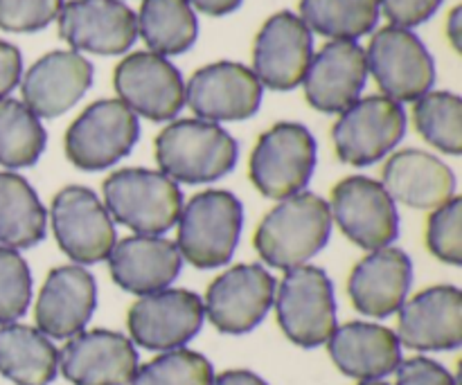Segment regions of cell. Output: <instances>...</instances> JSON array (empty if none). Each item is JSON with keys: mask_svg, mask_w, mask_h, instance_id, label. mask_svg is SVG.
<instances>
[{"mask_svg": "<svg viewBox=\"0 0 462 385\" xmlns=\"http://www.w3.org/2000/svg\"><path fill=\"white\" fill-rule=\"evenodd\" d=\"M332 234V215L325 198L298 192L282 198L257 225L253 246L273 269L291 270L320 252Z\"/></svg>", "mask_w": 462, "mask_h": 385, "instance_id": "1", "label": "cell"}, {"mask_svg": "<svg viewBox=\"0 0 462 385\" xmlns=\"http://www.w3.org/2000/svg\"><path fill=\"white\" fill-rule=\"evenodd\" d=\"M153 153L167 179L203 185L233 171L239 149L233 135L215 122L179 120L158 133Z\"/></svg>", "mask_w": 462, "mask_h": 385, "instance_id": "2", "label": "cell"}, {"mask_svg": "<svg viewBox=\"0 0 462 385\" xmlns=\"http://www.w3.org/2000/svg\"><path fill=\"white\" fill-rule=\"evenodd\" d=\"M104 207L135 234L161 237L179 224L183 194L165 174L140 167L117 170L104 180Z\"/></svg>", "mask_w": 462, "mask_h": 385, "instance_id": "3", "label": "cell"}, {"mask_svg": "<svg viewBox=\"0 0 462 385\" xmlns=\"http://www.w3.org/2000/svg\"><path fill=\"white\" fill-rule=\"evenodd\" d=\"M242 224L244 207L239 198L226 189H208L192 197L180 210L176 248L194 269H221L237 248Z\"/></svg>", "mask_w": 462, "mask_h": 385, "instance_id": "4", "label": "cell"}, {"mask_svg": "<svg viewBox=\"0 0 462 385\" xmlns=\"http://www.w3.org/2000/svg\"><path fill=\"white\" fill-rule=\"evenodd\" d=\"M278 325L298 347L325 345L337 329V300L332 280L319 266L287 270L273 296Z\"/></svg>", "mask_w": 462, "mask_h": 385, "instance_id": "5", "label": "cell"}, {"mask_svg": "<svg viewBox=\"0 0 462 385\" xmlns=\"http://www.w3.org/2000/svg\"><path fill=\"white\" fill-rule=\"evenodd\" d=\"M316 140L296 122H280L260 135L248 162L257 192L273 201L302 192L316 167Z\"/></svg>", "mask_w": 462, "mask_h": 385, "instance_id": "6", "label": "cell"}, {"mask_svg": "<svg viewBox=\"0 0 462 385\" xmlns=\"http://www.w3.org/2000/svg\"><path fill=\"white\" fill-rule=\"evenodd\" d=\"M138 138V115L120 99H99L68 126L63 149L77 170L102 171L129 156Z\"/></svg>", "mask_w": 462, "mask_h": 385, "instance_id": "7", "label": "cell"}, {"mask_svg": "<svg viewBox=\"0 0 462 385\" xmlns=\"http://www.w3.org/2000/svg\"><path fill=\"white\" fill-rule=\"evenodd\" d=\"M365 66L393 102H418L436 81V66L427 45L411 30L388 25L373 36Z\"/></svg>", "mask_w": 462, "mask_h": 385, "instance_id": "8", "label": "cell"}, {"mask_svg": "<svg viewBox=\"0 0 462 385\" xmlns=\"http://www.w3.org/2000/svg\"><path fill=\"white\" fill-rule=\"evenodd\" d=\"M406 133V113L402 104L373 95L356 99L341 113L332 129L334 149L346 165L368 167L400 144Z\"/></svg>", "mask_w": 462, "mask_h": 385, "instance_id": "9", "label": "cell"}, {"mask_svg": "<svg viewBox=\"0 0 462 385\" xmlns=\"http://www.w3.org/2000/svg\"><path fill=\"white\" fill-rule=\"evenodd\" d=\"M50 221L59 248L79 266L99 264L116 246V225L97 194L81 185L63 188L52 198Z\"/></svg>", "mask_w": 462, "mask_h": 385, "instance_id": "10", "label": "cell"}, {"mask_svg": "<svg viewBox=\"0 0 462 385\" xmlns=\"http://www.w3.org/2000/svg\"><path fill=\"white\" fill-rule=\"evenodd\" d=\"M273 296L275 280L264 266L239 264L224 270L208 287L203 314L217 332L242 336L266 318Z\"/></svg>", "mask_w": 462, "mask_h": 385, "instance_id": "11", "label": "cell"}, {"mask_svg": "<svg viewBox=\"0 0 462 385\" xmlns=\"http://www.w3.org/2000/svg\"><path fill=\"white\" fill-rule=\"evenodd\" d=\"M328 206L341 233L368 252L391 246L400 233L395 201L379 180L368 176L343 179L332 189V203Z\"/></svg>", "mask_w": 462, "mask_h": 385, "instance_id": "12", "label": "cell"}, {"mask_svg": "<svg viewBox=\"0 0 462 385\" xmlns=\"http://www.w3.org/2000/svg\"><path fill=\"white\" fill-rule=\"evenodd\" d=\"M203 300L185 289L140 296L126 316L131 343L152 352L179 350L192 341L203 327Z\"/></svg>", "mask_w": 462, "mask_h": 385, "instance_id": "13", "label": "cell"}, {"mask_svg": "<svg viewBox=\"0 0 462 385\" xmlns=\"http://www.w3.org/2000/svg\"><path fill=\"white\" fill-rule=\"evenodd\" d=\"M113 86L125 106L153 122L174 120L185 104L180 72L153 52H134L122 59L113 72Z\"/></svg>", "mask_w": 462, "mask_h": 385, "instance_id": "14", "label": "cell"}, {"mask_svg": "<svg viewBox=\"0 0 462 385\" xmlns=\"http://www.w3.org/2000/svg\"><path fill=\"white\" fill-rule=\"evenodd\" d=\"M264 86L251 68L235 61H217L192 75L185 102L199 120L239 122L257 113Z\"/></svg>", "mask_w": 462, "mask_h": 385, "instance_id": "15", "label": "cell"}, {"mask_svg": "<svg viewBox=\"0 0 462 385\" xmlns=\"http://www.w3.org/2000/svg\"><path fill=\"white\" fill-rule=\"evenodd\" d=\"M57 21L68 45L102 57L126 52L138 36V18L122 0H70Z\"/></svg>", "mask_w": 462, "mask_h": 385, "instance_id": "16", "label": "cell"}, {"mask_svg": "<svg viewBox=\"0 0 462 385\" xmlns=\"http://www.w3.org/2000/svg\"><path fill=\"white\" fill-rule=\"evenodd\" d=\"M314 57V41L300 16L278 12L262 25L253 45V72L271 90H293L302 84Z\"/></svg>", "mask_w": 462, "mask_h": 385, "instance_id": "17", "label": "cell"}, {"mask_svg": "<svg viewBox=\"0 0 462 385\" xmlns=\"http://www.w3.org/2000/svg\"><path fill=\"white\" fill-rule=\"evenodd\" d=\"M135 370L134 343L108 329L79 332L59 352V372L72 385H129Z\"/></svg>", "mask_w": 462, "mask_h": 385, "instance_id": "18", "label": "cell"}, {"mask_svg": "<svg viewBox=\"0 0 462 385\" xmlns=\"http://www.w3.org/2000/svg\"><path fill=\"white\" fill-rule=\"evenodd\" d=\"M97 307V284L79 264L57 266L45 278L34 307L36 329L48 338L66 341L84 332Z\"/></svg>", "mask_w": 462, "mask_h": 385, "instance_id": "19", "label": "cell"}, {"mask_svg": "<svg viewBox=\"0 0 462 385\" xmlns=\"http://www.w3.org/2000/svg\"><path fill=\"white\" fill-rule=\"evenodd\" d=\"M397 341L418 352L456 350L462 343V293L456 287H431L400 307Z\"/></svg>", "mask_w": 462, "mask_h": 385, "instance_id": "20", "label": "cell"}, {"mask_svg": "<svg viewBox=\"0 0 462 385\" xmlns=\"http://www.w3.org/2000/svg\"><path fill=\"white\" fill-rule=\"evenodd\" d=\"M365 77V50L355 41H332L311 57L302 77L305 97L316 111L343 113L359 99Z\"/></svg>", "mask_w": 462, "mask_h": 385, "instance_id": "21", "label": "cell"}, {"mask_svg": "<svg viewBox=\"0 0 462 385\" xmlns=\"http://www.w3.org/2000/svg\"><path fill=\"white\" fill-rule=\"evenodd\" d=\"M93 84V63L70 50L41 57L21 81L23 104L36 117H59L70 111Z\"/></svg>", "mask_w": 462, "mask_h": 385, "instance_id": "22", "label": "cell"}, {"mask_svg": "<svg viewBox=\"0 0 462 385\" xmlns=\"http://www.w3.org/2000/svg\"><path fill=\"white\" fill-rule=\"evenodd\" d=\"M413 264L400 248H379L365 255L352 269L347 293L359 314L370 318H388L397 314L409 296Z\"/></svg>", "mask_w": 462, "mask_h": 385, "instance_id": "23", "label": "cell"}, {"mask_svg": "<svg viewBox=\"0 0 462 385\" xmlns=\"http://www.w3.org/2000/svg\"><path fill=\"white\" fill-rule=\"evenodd\" d=\"M106 260L113 282L122 291L135 296H149L170 289L183 266V257L174 242L165 237H149V234L120 239Z\"/></svg>", "mask_w": 462, "mask_h": 385, "instance_id": "24", "label": "cell"}, {"mask_svg": "<svg viewBox=\"0 0 462 385\" xmlns=\"http://www.w3.org/2000/svg\"><path fill=\"white\" fill-rule=\"evenodd\" d=\"M328 350L334 365L356 381H379L402 363V345L395 332L361 320L334 329Z\"/></svg>", "mask_w": 462, "mask_h": 385, "instance_id": "25", "label": "cell"}, {"mask_svg": "<svg viewBox=\"0 0 462 385\" xmlns=\"http://www.w3.org/2000/svg\"><path fill=\"white\" fill-rule=\"evenodd\" d=\"M382 185L393 201L415 210H436L456 197V176L440 158L420 149L393 153L382 171Z\"/></svg>", "mask_w": 462, "mask_h": 385, "instance_id": "26", "label": "cell"}, {"mask_svg": "<svg viewBox=\"0 0 462 385\" xmlns=\"http://www.w3.org/2000/svg\"><path fill=\"white\" fill-rule=\"evenodd\" d=\"M59 372V352L45 334L27 325L0 327V374L16 385H50Z\"/></svg>", "mask_w": 462, "mask_h": 385, "instance_id": "27", "label": "cell"}, {"mask_svg": "<svg viewBox=\"0 0 462 385\" xmlns=\"http://www.w3.org/2000/svg\"><path fill=\"white\" fill-rule=\"evenodd\" d=\"M48 212L23 176L0 171V246L25 251L45 239Z\"/></svg>", "mask_w": 462, "mask_h": 385, "instance_id": "28", "label": "cell"}, {"mask_svg": "<svg viewBox=\"0 0 462 385\" xmlns=\"http://www.w3.org/2000/svg\"><path fill=\"white\" fill-rule=\"evenodd\" d=\"M135 18L147 48L161 57L188 52L197 41V14L188 0H143Z\"/></svg>", "mask_w": 462, "mask_h": 385, "instance_id": "29", "label": "cell"}, {"mask_svg": "<svg viewBox=\"0 0 462 385\" xmlns=\"http://www.w3.org/2000/svg\"><path fill=\"white\" fill-rule=\"evenodd\" d=\"M307 30L332 41H356L379 21V0H300Z\"/></svg>", "mask_w": 462, "mask_h": 385, "instance_id": "30", "label": "cell"}, {"mask_svg": "<svg viewBox=\"0 0 462 385\" xmlns=\"http://www.w3.org/2000/svg\"><path fill=\"white\" fill-rule=\"evenodd\" d=\"M48 133L39 117L18 99H0V165L32 167L43 153Z\"/></svg>", "mask_w": 462, "mask_h": 385, "instance_id": "31", "label": "cell"}, {"mask_svg": "<svg viewBox=\"0 0 462 385\" xmlns=\"http://www.w3.org/2000/svg\"><path fill=\"white\" fill-rule=\"evenodd\" d=\"M413 122L418 133L440 151L460 156L462 151V99L456 93L436 90L415 102Z\"/></svg>", "mask_w": 462, "mask_h": 385, "instance_id": "32", "label": "cell"}, {"mask_svg": "<svg viewBox=\"0 0 462 385\" xmlns=\"http://www.w3.org/2000/svg\"><path fill=\"white\" fill-rule=\"evenodd\" d=\"M210 361L192 350H170L135 370L129 385H212Z\"/></svg>", "mask_w": 462, "mask_h": 385, "instance_id": "33", "label": "cell"}, {"mask_svg": "<svg viewBox=\"0 0 462 385\" xmlns=\"http://www.w3.org/2000/svg\"><path fill=\"white\" fill-rule=\"evenodd\" d=\"M32 302V273L21 252L0 246V325H12L27 314Z\"/></svg>", "mask_w": 462, "mask_h": 385, "instance_id": "34", "label": "cell"}, {"mask_svg": "<svg viewBox=\"0 0 462 385\" xmlns=\"http://www.w3.org/2000/svg\"><path fill=\"white\" fill-rule=\"evenodd\" d=\"M427 246L440 261L462 264V198L454 197L433 210L427 225Z\"/></svg>", "mask_w": 462, "mask_h": 385, "instance_id": "35", "label": "cell"}, {"mask_svg": "<svg viewBox=\"0 0 462 385\" xmlns=\"http://www.w3.org/2000/svg\"><path fill=\"white\" fill-rule=\"evenodd\" d=\"M63 0H0V30L39 32L59 16Z\"/></svg>", "mask_w": 462, "mask_h": 385, "instance_id": "36", "label": "cell"}, {"mask_svg": "<svg viewBox=\"0 0 462 385\" xmlns=\"http://www.w3.org/2000/svg\"><path fill=\"white\" fill-rule=\"evenodd\" d=\"M395 374V385H458L445 365L427 359V356H413L409 361H402Z\"/></svg>", "mask_w": 462, "mask_h": 385, "instance_id": "37", "label": "cell"}, {"mask_svg": "<svg viewBox=\"0 0 462 385\" xmlns=\"http://www.w3.org/2000/svg\"><path fill=\"white\" fill-rule=\"evenodd\" d=\"M440 5L442 0H379V7L388 21L406 30L427 23Z\"/></svg>", "mask_w": 462, "mask_h": 385, "instance_id": "38", "label": "cell"}, {"mask_svg": "<svg viewBox=\"0 0 462 385\" xmlns=\"http://www.w3.org/2000/svg\"><path fill=\"white\" fill-rule=\"evenodd\" d=\"M23 57L16 45L0 41V99L7 97L21 81Z\"/></svg>", "mask_w": 462, "mask_h": 385, "instance_id": "39", "label": "cell"}, {"mask_svg": "<svg viewBox=\"0 0 462 385\" xmlns=\"http://www.w3.org/2000/svg\"><path fill=\"white\" fill-rule=\"evenodd\" d=\"M212 385H269L262 377L251 370H228V372L215 377Z\"/></svg>", "mask_w": 462, "mask_h": 385, "instance_id": "40", "label": "cell"}, {"mask_svg": "<svg viewBox=\"0 0 462 385\" xmlns=\"http://www.w3.org/2000/svg\"><path fill=\"white\" fill-rule=\"evenodd\" d=\"M188 3L208 16H226V14L235 12L242 0H188Z\"/></svg>", "mask_w": 462, "mask_h": 385, "instance_id": "41", "label": "cell"}, {"mask_svg": "<svg viewBox=\"0 0 462 385\" xmlns=\"http://www.w3.org/2000/svg\"><path fill=\"white\" fill-rule=\"evenodd\" d=\"M447 36H449L456 52H462V7L460 5L451 9L449 21H447Z\"/></svg>", "mask_w": 462, "mask_h": 385, "instance_id": "42", "label": "cell"}, {"mask_svg": "<svg viewBox=\"0 0 462 385\" xmlns=\"http://www.w3.org/2000/svg\"><path fill=\"white\" fill-rule=\"evenodd\" d=\"M359 385H388V383H383V381H361Z\"/></svg>", "mask_w": 462, "mask_h": 385, "instance_id": "43", "label": "cell"}]
</instances>
